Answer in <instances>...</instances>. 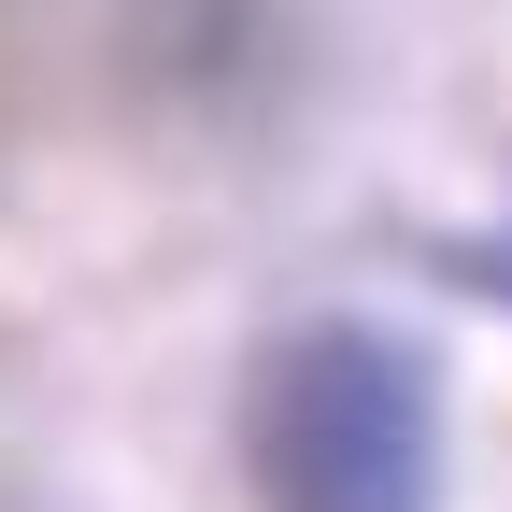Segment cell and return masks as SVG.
I'll return each instance as SVG.
<instances>
[{"label": "cell", "instance_id": "6da1fadb", "mask_svg": "<svg viewBox=\"0 0 512 512\" xmlns=\"http://www.w3.org/2000/svg\"><path fill=\"white\" fill-rule=\"evenodd\" d=\"M256 498L271 512H427L441 498V399L427 356L384 328H299L256 370Z\"/></svg>", "mask_w": 512, "mask_h": 512}]
</instances>
